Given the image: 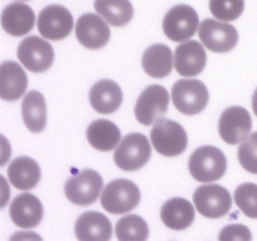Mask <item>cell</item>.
I'll use <instances>...</instances> for the list:
<instances>
[{
  "mask_svg": "<svg viewBox=\"0 0 257 241\" xmlns=\"http://www.w3.org/2000/svg\"><path fill=\"white\" fill-rule=\"evenodd\" d=\"M227 160L220 148L215 146H202L191 155L188 170L191 176L200 182L218 181L226 172Z\"/></svg>",
  "mask_w": 257,
  "mask_h": 241,
  "instance_id": "cell-1",
  "label": "cell"
},
{
  "mask_svg": "<svg viewBox=\"0 0 257 241\" xmlns=\"http://www.w3.org/2000/svg\"><path fill=\"white\" fill-rule=\"evenodd\" d=\"M75 35L83 47L100 49L109 42L110 30L107 22L100 15L87 13L80 15L75 24Z\"/></svg>",
  "mask_w": 257,
  "mask_h": 241,
  "instance_id": "cell-14",
  "label": "cell"
},
{
  "mask_svg": "<svg viewBox=\"0 0 257 241\" xmlns=\"http://www.w3.org/2000/svg\"><path fill=\"white\" fill-rule=\"evenodd\" d=\"M208 89L198 79H181L173 84L172 100L181 113L193 115L201 113L208 103Z\"/></svg>",
  "mask_w": 257,
  "mask_h": 241,
  "instance_id": "cell-5",
  "label": "cell"
},
{
  "mask_svg": "<svg viewBox=\"0 0 257 241\" xmlns=\"http://www.w3.org/2000/svg\"><path fill=\"white\" fill-rule=\"evenodd\" d=\"M172 50L165 44H153L145 50L142 55L143 70L150 77L161 79L172 72L173 67Z\"/></svg>",
  "mask_w": 257,
  "mask_h": 241,
  "instance_id": "cell-23",
  "label": "cell"
},
{
  "mask_svg": "<svg viewBox=\"0 0 257 241\" xmlns=\"http://www.w3.org/2000/svg\"><path fill=\"white\" fill-rule=\"evenodd\" d=\"M75 235L82 241H107L112 237L109 218L98 211H87L75 221Z\"/></svg>",
  "mask_w": 257,
  "mask_h": 241,
  "instance_id": "cell-17",
  "label": "cell"
},
{
  "mask_svg": "<svg viewBox=\"0 0 257 241\" xmlns=\"http://www.w3.org/2000/svg\"><path fill=\"white\" fill-rule=\"evenodd\" d=\"M252 109L257 117V89L255 90V93H253V95H252Z\"/></svg>",
  "mask_w": 257,
  "mask_h": 241,
  "instance_id": "cell-32",
  "label": "cell"
},
{
  "mask_svg": "<svg viewBox=\"0 0 257 241\" xmlns=\"http://www.w3.org/2000/svg\"><path fill=\"white\" fill-rule=\"evenodd\" d=\"M151 155L148 138L142 133H130L114 151V162L122 171H137L150 161Z\"/></svg>",
  "mask_w": 257,
  "mask_h": 241,
  "instance_id": "cell-4",
  "label": "cell"
},
{
  "mask_svg": "<svg viewBox=\"0 0 257 241\" xmlns=\"http://www.w3.org/2000/svg\"><path fill=\"white\" fill-rule=\"evenodd\" d=\"M233 200L247 217L257 218V185L251 182L240 185L236 188Z\"/></svg>",
  "mask_w": 257,
  "mask_h": 241,
  "instance_id": "cell-28",
  "label": "cell"
},
{
  "mask_svg": "<svg viewBox=\"0 0 257 241\" xmlns=\"http://www.w3.org/2000/svg\"><path fill=\"white\" fill-rule=\"evenodd\" d=\"M123 93L119 85L110 79L95 83L89 92V102L93 109L102 114H110L120 107Z\"/></svg>",
  "mask_w": 257,
  "mask_h": 241,
  "instance_id": "cell-18",
  "label": "cell"
},
{
  "mask_svg": "<svg viewBox=\"0 0 257 241\" xmlns=\"http://www.w3.org/2000/svg\"><path fill=\"white\" fill-rule=\"evenodd\" d=\"M73 15L63 5H49L39 13L38 32L48 40H63L73 30Z\"/></svg>",
  "mask_w": 257,
  "mask_h": 241,
  "instance_id": "cell-12",
  "label": "cell"
},
{
  "mask_svg": "<svg viewBox=\"0 0 257 241\" xmlns=\"http://www.w3.org/2000/svg\"><path fill=\"white\" fill-rule=\"evenodd\" d=\"M205 48L197 40H185L175 50V68L182 77H195L205 69Z\"/></svg>",
  "mask_w": 257,
  "mask_h": 241,
  "instance_id": "cell-15",
  "label": "cell"
},
{
  "mask_svg": "<svg viewBox=\"0 0 257 241\" xmlns=\"http://www.w3.org/2000/svg\"><path fill=\"white\" fill-rule=\"evenodd\" d=\"M252 119L243 107L233 105L223 110L218 120V132L221 138L228 145L242 143L250 136Z\"/></svg>",
  "mask_w": 257,
  "mask_h": 241,
  "instance_id": "cell-13",
  "label": "cell"
},
{
  "mask_svg": "<svg viewBox=\"0 0 257 241\" xmlns=\"http://www.w3.org/2000/svg\"><path fill=\"white\" fill-rule=\"evenodd\" d=\"M20 63L33 73H42L49 69L54 60V50L49 42L32 35L25 38L18 47Z\"/></svg>",
  "mask_w": 257,
  "mask_h": 241,
  "instance_id": "cell-11",
  "label": "cell"
},
{
  "mask_svg": "<svg viewBox=\"0 0 257 241\" xmlns=\"http://www.w3.org/2000/svg\"><path fill=\"white\" fill-rule=\"evenodd\" d=\"M103 191V180L94 170H83L65 182L64 192L68 200L74 205H92Z\"/></svg>",
  "mask_w": 257,
  "mask_h": 241,
  "instance_id": "cell-7",
  "label": "cell"
},
{
  "mask_svg": "<svg viewBox=\"0 0 257 241\" xmlns=\"http://www.w3.org/2000/svg\"><path fill=\"white\" fill-rule=\"evenodd\" d=\"M12 221L22 228H33L43 220V205L37 196L32 193L18 195L10 203Z\"/></svg>",
  "mask_w": 257,
  "mask_h": 241,
  "instance_id": "cell-16",
  "label": "cell"
},
{
  "mask_svg": "<svg viewBox=\"0 0 257 241\" xmlns=\"http://www.w3.org/2000/svg\"><path fill=\"white\" fill-rule=\"evenodd\" d=\"M238 161L247 172L257 175V132L251 133L240 145L237 151Z\"/></svg>",
  "mask_w": 257,
  "mask_h": 241,
  "instance_id": "cell-30",
  "label": "cell"
},
{
  "mask_svg": "<svg viewBox=\"0 0 257 241\" xmlns=\"http://www.w3.org/2000/svg\"><path fill=\"white\" fill-rule=\"evenodd\" d=\"M40 176L39 165L27 156L17 157L8 167V178L18 190L28 191L34 188L39 183Z\"/></svg>",
  "mask_w": 257,
  "mask_h": 241,
  "instance_id": "cell-21",
  "label": "cell"
},
{
  "mask_svg": "<svg viewBox=\"0 0 257 241\" xmlns=\"http://www.w3.org/2000/svg\"><path fill=\"white\" fill-rule=\"evenodd\" d=\"M245 9V0H210V12L221 22L238 19Z\"/></svg>",
  "mask_w": 257,
  "mask_h": 241,
  "instance_id": "cell-29",
  "label": "cell"
},
{
  "mask_svg": "<svg viewBox=\"0 0 257 241\" xmlns=\"http://www.w3.org/2000/svg\"><path fill=\"white\" fill-rule=\"evenodd\" d=\"M87 140L97 151L108 152L120 142V131L115 123L108 119H97L88 126Z\"/></svg>",
  "mask_w": 257,
  "mask_h": 241,
  "instance_id": "cell-24",
  "label": "cell"
},
{
  "mask_svg": "<svg viewBox=\"0 0 257 241\" xmlns=\"http://www.w3.org/2000/svg\"><path fill=\"white\" fill-rule=\"evenodd\" d=\"M161 218L171 230H186L195 220V208L186 198H171L161 208Z\"/></svg>",
  "mask_w": 257,
  "mask_h": 241,
  "instance_id": "cell-22",
  "label": "cell"
},
{
  "mask_svg": "<svg viewBox=\"0 0 257 241\" xmlns=\"http://www.w3.org/2000/svg\"><path fill=\"white\" fill-rule=\"evenodd\" d=\"M141 201V191L135 182L125 178L110 181L100 195L102 207L113 215L135 210Z\"/></svg>",
  "mask_w": 257,
  "mask_h": 241,
  "instance_id": "cell-3",
  "label": "cell"
},
{
  "mask_svg": "<svg viewBox=\"0 0 257 241\" xmlns=\"http://www.w3.org/2000/svg\"><path fill=\"white\" fill-rule=\"evenodd\" d=\"M94 9L113 27H124L133 18V5L130 0H95Z\"/></svg>",
  "mask_w": 257,
  "mask_h": 241,
  "instance_id": "cell-26",
  "label": "cell"
},
{
  "mask_svg": "<svg viewBox=\"0 0 257 241\" xmlns=\"http://www.w3.org/2000/svg\"><path fill=\"white\" fill-rule=\"evenodd\" d=\"M163 32L172 42H185L200 28L198 14L190 5L178 4L171 8L163 18Z\"/></svg>",
  "mask_w": 257,
  "mask_h": 241,
  "instance_id": "cell-6",
  "label": "cell"
},
{
  "mask_svg": "<svg viewBox=\"0 0 257 241\" xmlns=\"http://www.w3.org/2000/svg\"><path fill=\"white\" fill-rule=\"evenodd\" d=\"M28 77L24 69L13 60H5L0 65V97L3 100H18L25 93Z\"/></svg>",
  "mask_w": 257,
  "mask_h": 241,
  "instance_id": "cell-19",
  "label": "cell"
},
{
  "mask_svg": "<svg viewBox=\"0 0 257 241\" xmlns=\"http://www.w3.org/2000/svg\"><path fill=\"white\" fill-rule=\"evenodd\" d=\"M220 240H245L248 241L252 238L251 231L247 226L240 225V223H233L227 225L222 228V231L218 235Z\"/></svg>",
  "mask_w": 257,
  "mask_h": 241,
  "instance_id": "cell-31",
  "label": "cell"
},
{
  "mask_svg": "<svg viewBox=\"0 0 257 241\" xmlns=\"http://www.w3.org/2000/svg\"><path fill=\"white\" fill-rule=\"evenodd\" d=\"M202 44L215 53L232 50L238 42V33L233 25L213 19H205L198 28Z\"/></svg>",
  "mask_w": 257,
  "mask_h": 241,
  "instance_id": "cell-10",
  "label": "cell"
},
{
  "mask_svg": "<svg viewBox=\"0 0 257 241\" xmlns=\"http://www.w3.org/2000/svg\"><path fill=\"white\" fill-rule=\"evenodd\" d=\"M35 14L29 5L24 3H13L2 13V27L13 37H22L33 29Z\"/></svg>",
  "mask_w": 257,
  "mask_h": 241,
  "instance_id": "cell-20",
  "label": "cell"
},
{
  "mask_svg": "<svg viewBox=\"0 0 257 241\" xmlns=\"http://www.w3.org/2000/svg\"><path fill=\"white\" fill-rule=\"evenodd\" d=\"M151 142L160 155L175 157L185 152L188 138L180 123L162 117L156 120L151 130Z\"/></svg>",
  "mask_w": 257,
  "mask_h": 241,
  "instance_id": "cell-2",
  "label": "cell"
},
{
  "mask_svg": "<svg viewBox=\"0 0 257 241\" xmlns=\"http://www.w3.org/2000/svg\"><path fill=\"white\" fill-rule=\"evenodd\" d=\"M22 114L30 132L39 133L47 126V104L44 95L38 90H30L22 104Z\"/></svg>",
  "mask_w": 257,
  "mask_h": 241,
  "instance_id": "cell-25",
  "label": "cell"
},
{
  "mask_svg": "<svg viewBox=\"0 0 257 241\" xmlns=\"http://www.w3.org/2000/svg\"><path fill=\"white\" fill-rule=\"evenodd\" d=\"M115 235L122 241H145L148 238V225L141 216L128 215L118 220Z\"/></svg>",
  "mask_w": 257,
  "mask_h": 241,
  "instance_id": "cell-27",
  "label": "cell"
},
{
  "mask_svg": "<svg viewBox=\"0 0 257 241\" xmlns=\"http://www.w3.org/2000/svg\"><path fill=\"white\" fill-rule=\"evenodd\" d=\"M193 202L202 216L218 218L228 213L232 206L231 193L223 186L211 183L200 186L193 193Z\"/></svg>",
  "mask_w": 257,
  "mask_h": 241,
  "instance_id": "cell-9",
  "label": "cell"
},
{
  "mask_svg": "<svg viewBox=\"0 0 257 241\" xmlns=\"http://www.w3.org/2000/svg\"><path fill=\"white\" fill-rule=\"evenodd\" d=\"M168 104L170 94L165 87L160 84L148 85L136 103V118L141 125L151 126L167 113Z\"/></svg>",
  "mask_w": 257,
  "mask_h": 241,
  "instance_id": "cell-8",
  "label": "cell"
}]
</instances>
